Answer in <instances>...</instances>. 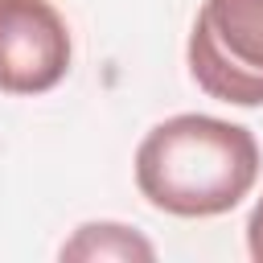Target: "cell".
<instances>
[{
    "mask_svg": "<svg viewBox=\"0 0 263 263\" xmlns=\"http://www.w3.org/2000/svg\"><path fill=\"white\" fill-rule=\"evenodd\" d=\"M70 70V29L49 0H0V90L41 95Z\"/></svg>",
    "mask_w": 263,
    "mask_h": 263,
    "instance_id": "obj_3",
    "label": "cell"
},
{
    "mask_svg": "<svg viewBox=\"0 0 263 263\" xmlns=\"http://www.w3.org/2000/svg\"><path fill=\"white\" fill-rule=\"evenodd\" d=\"M152 242L119 222H86L62 247V259H152Z\"/></svg>",
    "mask_w": 263,
    "mask_h": 263,
    "instance_id": "obj_4",
    "label": "cell"
},
{
    "mask_svg": "<svg viewBox=\"0 0 263 263\" xmlns=\"http://www.w3.org/2000/svg\"><path fill=\"white\" fill-rule=\"evenodd\" d=\"M193 82L234 107H263V0H205L189 33Z\"/></svg>",
    "mask_w": 263,
    "mask_h": 263,
    "instance_id": "obj_2",
    "label": "cell"
},
{
    "mask_svg": "<svg viewBox=\"0 0 263 263\" xmlns=\"http://www.w3.org/2000/svg\"><path fill=\"white\" fill-rule=\"evenodd\" d=\"M247 251H251L255 263H263V197L255 201V210L247 218Z\"/></svg>",
    "mask_w": 263,
    "mask_h": 263,
    "instance_id": "obj_5",
    "label": "cell"
},
{
    "mask_svg": "<svg viewBox=\"0 0 263 263\" xmlns=\"http://www.w3.org/2000/svg\"><path fill=\"white\" fill-rule=\"evenodd\" d=\"M259 177V144L247 127L214 115H173L136 148L140 193L177 218L234 210Z\"/></svg>",
    "mask_w": 263,
    "mask_h": 263,
    "instance_id": "obj_1",
    "label": "cell"
}]
</instances>
